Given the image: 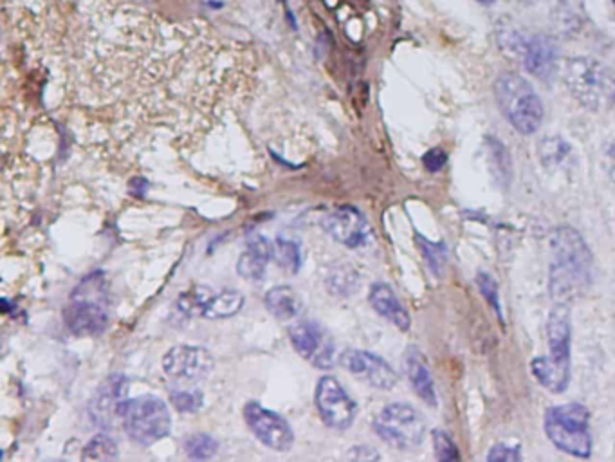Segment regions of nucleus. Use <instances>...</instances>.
I'll return each mask as SVG.
<instances>
[{"mask_svg":"<svg viewBox=\"0 0 615 462\" xmlns=\"http://www.w3.org/2000/svg\"><path fill=\"white\" fill-rule=\"evenodd\" d=\"M163 369L179 383H199L213 370V356L199 345H177L166 352Z\"/></svg>","mask_w":615,"mask_h":462,"instance_id":"obj_14","label":"nucleus"},{"mask_svg":"<svg viewBox=\"0 0 615 462\" xmlns=\"http://www.w3.org/2000/svg\"><path fill=\"white\" fill-rule=\"evenodd\" d=\"M340 365L349 370L352 376L363 379L370 387L377 390L394 389L397 383L395 370L383 358L359 349H347L340 354Z\"/></svg>","mask_w":615,"mask_h":462,"instance_id":"obj_15","label":"nucleus"},{"mask_svg":"<svg viewBox=\"0 0 615 462\" xmlns=\"http://www.w3.org/2000/svg\"><path fill=\"white\" fill-rule=\"evenodd\" d=\"M323 230L347 248H359L370 237L367 219L352 206H340L323 217Z\"/></svg>","mask_w":615,"mask_h":462,"instance_id":"obj_16","label":"nucleus"},{"mask_svg":"<svg viewBox=\"0 0 615 462\" xmlns=\"http://www.w3.org/2000/svg\"><path fill=\"white\" fill-rule=\"evenodd\" d=\"M433 448H435V457L439 461H457L459 459V450L455 443L451 441L450 435L444 430H435L433 432Z\"/></svg>","mask_w":615,"mask_h":462,"instance_id":"obj_26","label":"nucleus"},{"mask_svg":"<svg viewBox=\"0 0 615 462\" xmlns=\"http://www.w3.org/2000/svg\"><path fill=\"white\" fill-rule=\"evenodd\" d=\"M65 325L78 336H96L109 324V298L100 273L85 278L65 307Z\"/></svg>","mask_w":615,"mask_h":462,"instance_id":"obj_5","label":"nucleus"},{"mask_svg":"<svg viewBox=\"0 0 615 462\" xmlns=\"http://www.w3.org/2000/svg\"><path fill=\"white\" fill-rule=\"evenodd\" d=\"M121 425L134 443L152 446L170 434L172 417L163 399L139 396L125 401L121 410Z\"/></svg>","mask_w":615,"mask_h":462,"instance_id":"obj_7","label":"nucleus"},{"mask_svg":"<svg viewBox=\"0 0 615 462\" xmlns=\"http://www.w3.org/2000/svg\"><path fill=\"white\" fill-rule=\"evenodd\" d=\"M404 370L415 394L426 401L430 407H437V392L433 383L432 372L426 363L423 352L417 347H410L404 354Z\"/></svg>","mask_w":615,"mask_h":462,"instance_id":"obj_18","label":"nucleus"},{"mask_svg":"<svg viewBox=\"0 0 615 462\" xmlns=\"http://www.w3.org/2000/svg\"><path fill=\"white\" fill-rule=\"evenodd\" d=\"M184 450L190 459L204 461V459H212L219 450V443L213 439L212 435L193 434L186 439Z\"/></svg>","mask_w":615,"mask_h":462,"instance_id":"obj_24","label":"nucleus"},{"mask_svg":"<svg viewBox=\"0 0 615 462\" xmlns=\"http://www.w3.org/2000/svg\"><path fill=\"white\" fill-rule=\"evenodd\" d=\"M487 461H522V448L520 444L498 443L487 453Z\"/></svg>","mask_w":615,"mask_h":462,"instance_id":"obj_28","label":"nucleus"},{"mask_svg":"<svg viewBox=\"0 0 615 462\" xmlns=\"http://www.w3.org/2000/svg\"><path fill=\"white\" fill-rule=\"evenodd\" d=\"M170 399H172L174 407L183 414H193V412L201 410L202 405H204V396H202L201 390H174Z\"/></svg>","mask_w":615,"mask_h":462,"instance_id":"obj_25","label":"nucleus"},{"mask_svg":"<svg viewBox=\"0 0 615 462\" xmlns=\"http://www.w3.org/2000/svg\"><path fill=\"white\" fill-rule=\"evenodd\" d=\"M547 342L549 352L545 356L534 358L531 370L534 378L543 389L552 394L565 392L570 383V342H572V325H570L569 305L558 302L552 307L547 322Z\"/></svg>","mask_w":615,"mask_h":462,"instance_id":"obj_2","label":"nucleus"},{"mask_svg":"<svg viewBox=\"0 0 615 462\" xmlns=\"http://www.w3.org/2000/svg\"><path fill=\"white\" fill-rule=\"evenodd\" d=\"M368 302L372 305V309L376 311L377 315L383 316L388 322L401 329L403 333H406L410 329V315L408 311L404 309L401 300L397 298L394 293V289L383 284V282H377L374 286L370 287V293H368Z\"/></svg>","mask_w":615,"mask_h":462,"instance_id":"obj_17","label":"nucleus"},{"mask_svg":"<svg viewBox=\"0 0 615 462\" xmlns=\"http://www.w3.org/2000/svg\"><path fill=\"white\" fill-rule=\"evenodd\" d=\"M271 259V244L264 237L257 235L248 242V250L240 255L237 271L240 277L246 280H262Z\"/></svg>","mask_w":615,"mask_h":462,"instance_id":"obj_19","label":"nucleus"},{"mask_svg":"<svg viewBox=\"0 0 615 462\" xmlns=\"http://www.w3.org/2000/svg\"><path fill=\"white\" fill-rule=\"evenodd\" d=\"M561 76L570 94L592 111L605 109L615 98L614 76L596 58L576 56L565 60Z\"/></svg>","mask_w":615,"mask_h":462,"instance_id":"obj_4","label":"nucleus"},{"mask_svg":"<svg viewBox=\"0 0 615 462\" xmlns=\"http://www.w3.org/2000/svg\"><path fill=\"white\" fill-rule=\"evenodd\" d=\"M446 161H448V156H446V152L441 150V148H433L423 158L424 167L428 168L433 174L439 172L446 165Z\"/></svg>","mask_w":615,"mask_h":462,"instance_id":"obj_32","label":"nucleus"},{"mask_svg":"<svg viewBox=\"0 0 615 462\" xmlns=\"http://www.w3.org/2000/svg\"><path fill=\"white\" fill-rule=\"evenodd\" d=\"M244 305V295L235 289H222L210 293L206 287L184 295L179 307L186 315H197L208 320H222L237 315Z\"/></svg>","mask_w":615,"mask_h":462,"instance_id":"obj_13","label":"nucleus"},{"mask_svg":"<svg viewBox=\"0 0 615 462\" xmlns=\"http://www.w3.org/2000/svg\"><path fill=\"white\" fill-rule=\"evenodd\" d=\"M545 434L561 452L569 453L579 459L592 455V435H590V412L581 403H563L545 412L543 419Z\"/></svg>","mask_w":615,"mask_h":462,"instance_id":"obj_6","label":"nucleus"},{"mask_svg":"<svg viewBox=\"0 0 615 462\" xmlns=\"http://www.w3.org/2000/svg\"><path fill=\"white\" fill-rule=\"evenodd\" d=\"M264 302H266L267 311L275 316V318H278V320H282V322L293 320L300 313V309H302L300 296L296 295L293 287L289 286H278L269 289Z\"/></svg>","mask_w":615,"mask_h":462,"instance_id":"obj_21","label":"nucleus"},{"mask_svg":"<svg viewBox=\"0 0 615 462\" xmlns=\"http://www.w3.org/2000/svg\"><path fill=\"white\" fill-rule=\"evenodd\" d=\"M374 430L381 441L401 452L417 450L426 437L423 416L406 403L386 405L374 419Z\"/></svg>","mask_w":615,"mask_h":462,"instance_id":"obj_8","label":"nucleus"},{"mask_svg":"<svg viewBox=\"0 0 615 462\" xmlns=\"http://www.w3.org/2000/svg\"><path fill=\"white\" fill-rule=\"evenodd\" d=\"M524 2H536V0H524Z\"/></svg>","mask_w":615,"mask_h":462,"instance_id":"obj_37","label":"nucleus"},{"mask_svg":"<svg viewBox=\"0 0 615 462\" xmlns=\"http://www.w3.org/2000/svg\"><path fill=\"white\" fill-rule=\"evenodd\" d=\"M551 250V293L567 304L590 284L592 253L578 231L569 226L554 231Z\"/></svg>","mask_w":615,"mask_h":462,"instance_id":"obj_1","label":"nucleus"},{"mask_svg":"<svg viewBox=\"0 0 615 462\" xmlns=\"http://www.w3.org/2000/svg\"><path fill=\"white\" fill-rule=\"evenodd\" d=\"M603 167H605L606 176L615 185V139L610 141L603 150Z\"/></svg>","mask_w":615,"mask_h":462,"instance_id":"obj_33","label":"nucleus"},{"mask_svg":"<svg viewBox=\"0 0 615 462\" xmlns=\"http://www.w3.org/2000/svg\"><path fill=\"white\" fill-rule=\"evenodd\" d=\"M368 450V446H356V448H354V452L350 453L349 457L350 459H361V461H367V459H379V455H377L376 452H374V450H370V452H367Z\"/></svg>","mask_w":615,"mask_h":462,"instance_id":"obj_34","label":"nucleus"},{"mask_svg":"<svg viewBox=\"0 0 615 462\" xmlns=\"http://www.w3.org/2000/svg\"><path fill=\"white\" fill-rule=\"evenodd\" d=\"M477 2H480V4H486V6H489V4H495V0H477Z\"/></svg>","mask_w":615,"mask_h":462,"instance_id":"obj_35","label":"nucleus"},{"mask_svg":"<svg viewBox=\"0 0 615 462\" xmlns=\"http://www.w3.org/2000/svg\"><path fill=\"white\" fill-rule=\"evenodd\" d=\"M500 46L518 62H522L529 73L547 80L558 69V51L547 37L524 35L518 29H502Z\"/></svg>","mask_w":615,"mask_h":462,"instance_id":"obj_9","label":"nucleus"},{"mask_svg":"<svg viewBox=\"0 0 615 462\" xmlns=\"http://www.w3.org/2000/svg\"><path fill=\"white\" fill-rule=\"evenodd\" d=\"M127 379L123 376H112L101 387L96 398V408L100 421H109V417H120L123 405L127 401Z\"/></svg>","mask_w":615,"mask_h":462,"instance_id":"obj_20","label":"nucleus"},{"mask_svg":"<svg viewBox=\"0 0 615 462\" xmlns=\"http://www.w3.org/2000/svg\"><path fill=\"white\" fill-rule=\"evenodd\" d=\"M477 282L480 291H482V295L486 296L487 302L493 305V309H495L498 315L502 316V311H500V298H498V286H496L495 280L489 277L487 273H478Z\"/></svg>","mask_w":615,"mask_h":462,"instance_id":"obj_31","label":"nucleus"},{"mask_svg":"<svg viewBox=\"0 0 615 462\" xmlns=\"http://www.w3.org/2000/svg\"><path fill=\"white\" fill-rule=\"evenodd\" d=\"M294 351L316 369L327 370L334 365L336 347L329 333L313 320H300L289 329Z\"/></svg>","mask_w":615,"mask_h":462,"instance_id":"obj_11","label":"nucleus"},{"mask_svg":"<svg viewBox=\"0 0 615 462\" xmlns=\"http://www.w3.org/2000/svg\"><path fill=\"white\" fill-rule=\"evenodd\" d=\"M271 255L276 260V264L285 269L287 273H298V269L302 266V253L296 242L276 239L271 244Z\"/></svg>","mask_w":615,"mask_h":462,"instance_id":"obj_22","label":"nucleus"},{"mask_svg":"<svg viewBox=\"0 0 615 462\" xmlns=\"http://www.w3.org/2000/svg\"><path fill=\"white\" fill-rule=\"evenodd\" d=\"M354 286H356V277L354 273H347V269L334 271L329 277L331 293H336V295H349L350 291H354Z\"/></svg>","mask_w":615,"mask_h":462,"instance_id":"obj_30","label":"nucleus"},{"mask_svg":"<svg viewBox=\"0 0 615 462\" xmlns=\"http://www.w3.org/2000/svg\"><path fill=\"white\" fill-rule=\"evenodd\" d=\"M419 248L423 250L424 257L428 260V264L432 266L435 273L441 271L444 262H446V250L442 244H432L430 241H424L423 237H417Z\"/></svg>","mask_w":615,"mask_h":462,"instance_id":"obj_27","label":"nucleus"},{"mask_svg":"<svg viewBox=\"0 0 615 462\" xmlns=\"http://www.w3.org/2000/svg\"><path fill=\"white\" fill-rule=\"evenodd\" d=\"M118 457V444L109 435H96L91 443L83 448V461H112Z\"/></svg>","mask_w":615,"mask_h":462,"instance_id":"obj_23","label":"nucleus"},{"mask_svg":"<svg viewBox=\"0 0 615 462\" xmlns=\"http://www.w3.org/2000/svg\"><path fill=\"white\" fill-rule=\"evenodd\" d=\"M244 419L249 430L260 443L266 444L267 448L275 452H287L293 448V428L280 414L267 410L257 401H249L244 407Z\"/></svg>","mask_w":615,"mask_h":462,"instance_id":"obj_12","label":"nucleus"},{"mask_svg":"<svg viewBox=\"0 0 615 462\" xmlns=\"http://www.w3.org/2000/svg\"><path fill=\"white\" fill-rule=\"evenodd\" d=\"M496 103L500 111L520 134L531 136L542 127V98L520 74L504 73L495 82Z\"/></svg>","mask_w":615,"mask_h":462,"instance_id":"obj_3","label":"nucleus"},{"mask_svg":"<svg viewBox=\"0 0 615 462\" xmlns=\"http://www.w3.org/2000/svg\"><path fill=\"white\" fill-rule=\"evenodd\" d=\"M612 6H614V17H615V0H612Z\"/></svg>","mask_w":615,"mask_h":462,"instance_id":"obj_36","label":"nucleus"},{"mask_svg":"<svg viewBox=\"0 0 615 462\" xmlns=\"http://www.w3.org/2000/svg\"><path fill=\"white\" fill-rule=\"evenodd\" d=\"M570 148L565 141H561L560 138L545 139L540 147V156L545 161H561V159L567 158Z\"/></svg>","mask_w":615,"mask_h":462,"instance_id":"obj_29","label":"nucleus"},{"mask_svg":"<svg viewBox=\"0 0 615 462\" xmlns=\"http://www.w3.org/2000/svg\"><path fill=\"white\" fill-rule=\"evenodd\" d=\"M316 408L323 423L334 430H347L354 423L358 407L338 379L323 376L316 387Z\"/></svg>","mask_w":615,"mask_h":462,"instance_id":"obj_10","label":"nucleus"}]
</instances>
